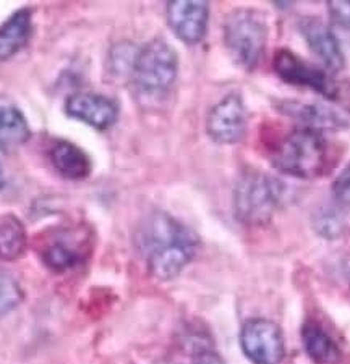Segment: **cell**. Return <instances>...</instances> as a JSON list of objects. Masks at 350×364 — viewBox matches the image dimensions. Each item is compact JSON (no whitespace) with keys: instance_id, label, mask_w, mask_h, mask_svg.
Here are the masks:
<instances>
[{"instance_id":"obj_1","label":"cell","mask_w":350,"mask_h":364,"mask_svg":"<svg viewBox=\"0 0 350 364\" xmlns=\"http://www.w3.org/2000/svg\"><path fill=\"white\" fill-rule=\"evenodd\" d=\"M137 246L149 272L159 280H171L193 259L200 240L189 227L164 213L148 215L137 232Z\"/></svg>"},{"instance_id":"obj_2","label":"cell","mask_w":350,"mask_h":364,"mask_svg":"<svg viewBox=\"0 0 350 364\" xmlns=\"http://www.w3.org/2000/svg\"><path fill=\"white\" fill-rule=\"evenodd\" d=\"M272 166L289 177L310 180L328 172L329 144L323 132L297 128L279 141L272 151Z\"/></svg>"},{"instance_id":"obj_3","label":"cell","mask_w":350,"mask_h":364,"mask_svg":"<svg viewBox=\"0 0 350 364\" xmlns=\"http://www.w3.org/2000/svg\"><path fill=\"white\" fill-rule=\"evenodd\" d=\"M282 193L279 180L258 170H245L233 190V214L243 225H265L281 204Z\"/></svg>"},{"instance_id":"obj_4","label":"cell","mask_w":350,"mask_h":364,"mask_svg":"<svg viewBox=\"0 0 350 364\" xmlns=\"http://www.w3.org/2000/svg\"><path fill=\"white\" fill-rule=\"evenodd\" d=\"M224 44L233 60L245 70L258 65L266 50L267 25L262 14L253 9H237L224 20Z\"/></svg>"},{"instance_id":"obj_5","label":"cell","mask_w":350,"mask_h":364,"mask_svg":"<svg viewBox=\"0 0 350 364\" xmlns=\"http://www.w3.org/2000/svg\"><path fill=\"white\" fill-rule=\"evenodd\" d=\"M179 73V57L164 39H153L137 52L132 80L146 96H161L174 86Z\"/></svg>"},{"instance_id":"obj_6","label":"cell","mask_w":350,"mask_h":364,"mask_svg":"<svg viewBox=\"0 0 350 364\" xmlns=\"http://www.w3.org/2000/svg\"><path fill=\"white\" fill-rule=\"evenodd\" d=\"M90 235L81 227H60L48 232L39 242V256L51 271H68L88 257Z\"/></svg>"},{"instance_id":"obj_7","label":"cell","mask_w":350,"mask_h":364,"mask_svg":"<svg viewBox=\"0 0 350 364\" xmlns=\"http://www.w3.org/2000/svg\"><path fill=\"white\" fill-rule=\"evenodd\" d=\"M240 346L253 364H279L284 360L282 331L267 319H250L240 331Z\"/></svg>"},{"instance_id":"obj_8","label":"cell","mask_w":350,"mask_h":364,"mask_svg":"<svg viewBox=\"0 0 350 364\" xmlns=\"http://www.w3.org/2000/svg\"><path fill=\"white\" fill-rule=\"evenodd\" d=\"M247 107L238 94L232 92L209 110L206 132L219 144H235L247 132Z\"/></svg>"},{"instance_id":"obj_9","label":"cell","mask_w":350,"mask_h":364,"mask_svg":"<svg viewBox=\"0 0 350 364\" xmlns=\"http://www.w3.org/2000/svg\"><path fill=\"white\" fill-rule=\"evenodd\" d=\"M274 72L284 81L295 86H305L328 99L337 97V87L328 72L312 65L290 50H279L272 60Z\"/></svg>"},{"instance_id":"obj_10","label":"cell","mask_w":350,"mask_h":364,"mask_svg":"<svg viewBox=\"0 0 350 364\" xmlns=\"http://www.w3.org/2000/svg\"><path fill=\"white\" fill-rule=\"evenodd\" d=\"M209 5L203 0H174L167 4V23L185 44H198L206 36Z\"/></svg>"},{"instance_id":"obj_11","label":"cell","mask_w":350,"mask_h":364,"mask_svg":"<svg viewBox=\"0 0 350 364\" xmlns=\"http://www.w3.org/2000/svg\"><path fill=\"white\" fill-rule=\"evenodd\" d=\"M299 31L328 72H341L346 65V58L339 41L329 26L314 16H303L299 21Z\"/></svg>"},{"instance_id":"obj_12","label":"cell","mask_w":350,"mask_h":364,"mask_svg":"<svg viewBox=\"0 0 350 364\" xmlns=\"http://www.w3.org/2000/svg\"><path fill=\"white\" fill-rule=\"evenodd\" d=\"M65 112L96 130H107L117 122L119 107L110 97L95 92H78L65 102Z\"/></svg>"},{"instance_id":"obj_13","label":"cell","mask_w":350,"mask_h":364,"mask_svg":"<svg viewBox=\"0 0 350 364\" xmlns=\"http://www.w3.org/2000/svg\"><path fill=\"white\" fill-rule=\"evenodd\" d=\"M279 110L282 114L300 122L305 128L312 130H341L350 127V115L344 110L329 107L323 104H307L299 101H284L279 104Z\"/></svg>"},{"instance_id":"obj_14","label":"cell","mask_w":350,"mask_h":364,"mask_svg":"<svg viewBox=\"0 0 350 364\" xmlns=\"http://www.w3.org/2000/svg\"><path fill=\"white\" fill-rule=\"evenodd\" d=\"M33 33L31 11L21 9L0 25V62L14 57L28 44Z\"/></svg>"},{"instance_id":"obj_15","label":"cell","mask_w":350,"mask_h":364,"mask_svg":"<svg viewBox=\"0 0 350 364\" xmlns=\"http://www.w3.org/2000/svg\"><path fill=\"white\" fill-rule=\"evenodd\" d=\"M49 159L57 172L68 180H83L91 172L86 152L68 141H58L52 146Z\"/></svg>"},{"instance_id":"obj_16","label":"cell","mask_w":350,"mask_h":364,"mask_svg":"<svg viewBox=\"0 0 350 364\" xmlns=\"http://www.w3.org/2000/svg\"><path fill=\"white\" fill-rule=\"evenodd\" d=\"M31 136L29 125L14 105H0V151L11 154L28 143Z\"/></svg>"},{"instance_id":"obj_17","label":"cell","mask_w":350,"mask_h":364,"mask_svg":"<svg viewBox=\"0 0 350 364\" xmlns=\"http://www.w3.org/2000/svg\"><path fill=\"white\" fill-rule=\"evenodd\" d=\"M302 340L307 355L317 364H336L341 361V348L323 327L307 322L302 328Z\"/></svg>"},{"instance_id":"obj_18","label":"cell","mask_w":350,"mask_h":364,"mask_svg":"<svg viewBox=\"0 0 350 364\" xmlns=\"http://www.w3.org/2000/svg\"><path fill=\"white\" fill-rule=\"evenodd\" d=\"M28 246L26 228L14 214L0 215V261H16Z\"/></svg>"},{"instance_id":"obj_19","label":"cell","mask_w":350,"mask_h":364,"mask_svg":"<svg viewBox=\"0 0 350 364\" xmlns=\"http://www.w3.org/2000/svg\"><path fill=\"white\" fill-rule=\"evenodd\" d=\"M23 301V290L14 277L0 272V319L11 313Z\"/></svg>"},{"instance_id":"obj_20","label":"cell","mask_w":350,"mask_h":364,"mask_svg":"<svg viewBox=\"0 0 350 364\" xmlns=\"http://www.w3.org/2000/svg\"><path fill=\"white\" fill-rule=\"evenodd\" d=\"M314 230H317L321 237L324 238H337L341 237L344 232V219L331 209H323L317 213L313 219Z\"/></svg>"},{"instance_id":"obj_21","label":"cell","mask_w":350,"mask_h":364,"mask_svg":"<svg viewBox=\"0 0 350 364\" xmlns=\"http://www.w3.org/2000/svg\"><path fill=\"white\" fill-rule=\"evenodd\" d=\"M328 9L337 25L350 29V2H331Z\"/></svg>"},{"instance_id":"obj_22","label":"cell","mask_w":350,"mask_h":364,"mask_svg":"<svg viewBox=\"0 0 350 364\" xmlns=\"http://www.w3.org/2000/svg\"><path fill=\"white\" fill-rule=\"evenodd\" d=\"M193 364H226L218 351H214L209 346H200L195 350Z\"/></svg>"},{"instance_id":"obj_23","label":"cell","mask_w":350,"mask_h":364,"mask_svg":"<svg viewBox=\"0 0 350 364\" xmlns=\"http://www.w3.org/2000/svg\"><path fill=\"white\" fill-rule=\"evenodd\" d=\"M334 195L341 203L350 205V168L337 178L334 185Z\"/></svg>"},{"instance_id":"obj_24","label":"cell","mask_w":350,"mask_h":364,"mask_svg":"<svg viewBox=\"0 0 350 364\" xmlns=\"http://www.w3.org/2000/svg\"><path fill=\"white\" fill-rule=\"evenodd\" d=\"M344 275H346V279L349 280V284H350V257H349V259L344 261Z\"/></svg>"},{"instance_id":"obj_25","label":"cell","mask_w":350,"mask_h":364,"mask_svg":"<svg viewBox=\"0 0 350 364\" xmlns=\"http://www.w3.org/2000/svg\"><path fill=\"white\" fill-rule=\"evenodd\" d=\"M4 183V170H2V166H0V186H2Z\"/></svg>"}]
</instances>
